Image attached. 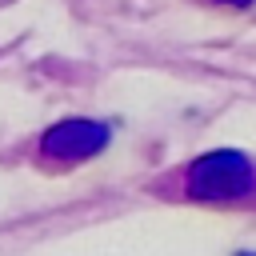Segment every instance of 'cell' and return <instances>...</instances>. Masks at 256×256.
Here are the masks:
<instances>
[{
    "label": "cell",
    "instance_id": "6da1fadb",
    "mask_svg": "<svg viewBox=\"0 0 256 256\" xmlns=\"http://www.w3.org/2000/svg\"><path fill=\"white\" fill-rule=\"evenodd\" d=\"M252 184H256L252 160H248L244 152H232V148L196 156V160L188 164V176H184L188 196H192V200H212V204L248 196Z\"/></svg>",
    "mask_w": 256,
    "mask_h": 256
},
{
    "label": "cell",
    "instance_id": "7a4b0ae2",
    "mask_svg": "<svg viewBox=\"0 0 256 256\" xmlns=\"http://www.w3.org/2000/svg\"><path fill=\"white\" fill-rule=\"evenodd\" d=\"M108 140H112L108 124H100V120H80V116H76V120L52 124V128L44 132V140H40V152H44L48 160H56V164H80V160H92L96 152H104Z\"/></svg>",
    "mask_w": 256,
    "mask_h": 256
},
{
    "label": "cell",
    "instance_id": "3957f363",
    "mask_svg": "<svg viewBox=\"0 0 256 256\" xmlns=\"http://www.w3.org/2000/svg\"><path fill=\"white\" fill-rule=\"evenodd\" d=\"M216 4H228V8H248V4H256V0H216Z\"/></svg>",
    "mask_w": 256,
    "mask_h": 256
},
{
    "label": "cell",
    "instance_id": "277c9868",
    "mask_svg": "<svg viewBox=\"0 0 256 256\" xmlns=\"http://www.w3.org/2000/svg\"><path fill=\"white\" fill-rule=\"evenodd\" d=\"M240 256H256V252H240Z\"/></svg>",
    "mask_w": 256,
    "mask_h": 256
}]
</instances>
